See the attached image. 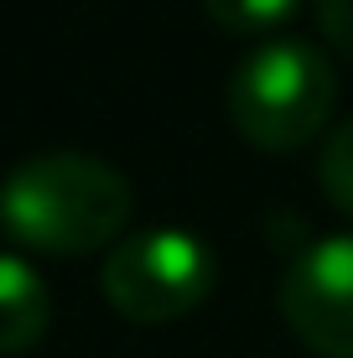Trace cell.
I'll return each mask as SVG.
<instances>
[{
  "mask_svg": "<svg viewBox=\"0 0 353 358\" xmlns=\"http://www.w3.org/2000/svg\"><path fill=\"white\" fill-rule=\"evenodd\" d=\"M130 224V182L83 151H42L0 187V229L36 255L115 250Z\"/></svg>",
  "mask_w": 353,
  "mask_h": 358,
  "instance_id": "cell-1",
  "label": "cell"
},
{
  "mask_svg": "<svg viewBox=\"0 0 353 358\" xmlns=\"http://www.w3.org/2000/svg\"><path fill=\"white\" fill-rule=\"evenodd\" d=\"M333 99H338V78L317 47L296 42V36H271L229 73L224 109L229 125L254 151L286 156L327 125Z\"/></svg>",
  "mask_w": 353,
  "mask_h": 358,
  "instance_id": "cell-2",
  "label": "cell"
},
{
  "mask_svg": "<svg viewBox=\"0 0 353 358\" xmlns=\"http://www.w3.org/2000/svg\"><path fill=\"white\" fill-rule=\"evenodd\" d=\"M218 265L213 250L187 229H136L104 255L99 286L104 301L115 306L125 322L161 327L177 317L198 312L213 296Z\"/></svg>",
  "mask_w": 353,
  "mask_h": 358,
  "instance_id": "cell-3",
  "label": "cell"
},
{
  "mask_svg": "<svg viewBox=\"0 0 353 358\" xmlns=\"http://www.w3.org/2000/svg\"><path fill=\"white\" fill-rule=\"evenodd\" d=\"M281 322L317 358H353V234H327L286 265Z\"/></svg>",
  "mask_w": 353,
  "mask_h": 358,
  "instance_id": "cell-4",
  "label": "cell"
},
{
  "mask_svg": "<svg viewBox=\"0 0 353 358\" xmlns=\"http://www.w3.org/2000/svg\"><path fill=\"white\" fill-rule=\"evenodd\" d=\"M52 322V291L21 255H0V353H27Z\"/></svg>",
  "mask_w": 353,
  "mask_h": 358,
  "instance_id": "cell-5",
  "label": "cell"
},
{
  "mask_svg": "<svg viewBox=\"0 0 353 358\" xmlns=\"http://www.w3.org/2000/svg\"><path fill=\"white\" fill-rule=\"evenodd\" d=\"M203 10L229 36H271L301 10V0H203Z\"/></svg>",
  "mask_w": 353,
  "mask_h": 358,
  "instance_id": "cell-6",
  "label": "cell"
},
{
  "mask_svg": "<svg viewBox=\"0 0 353 358\" xmlns=\"http://www.w3.org/2000/svg\"><path fill=\"white\" fill-rule=\"evenodd\" d=\"M317 182H322L327 203H333L343 218H353V115L327 135V145L317 156Z\"/></svg>",
  "mask_w": 353,
  "mask_h": 358,
  "instance_id": "cell-7",
  "label": "cell"
},
{
  "mask_svg": "<svg viewBox=\"0 0 353 358\" xmlns=\"http://www.w3.org/2000/svg\"><path fill=\"white\" fill-rule=\"evenodd\" d=\"M312 10H317V31L327 36V47L353 63V0H312Z\"/></svg>",
  "mask_w": 353,
  "mask_h": 358,
  "instance_id": "cell-8",
  "label": "cell"
},
{
  "mask_svg": "<svg viewBox=\"0 0 353 358\" xmlns=\"http://www.w3.org/2000/svg\"><path fill=\"white\" fill-rule=\"evenodd\" d=\"M0 234H6V229H0Z\"/></svg>",
  "mask_w": 353,
  "mask_h": 358,
  "instance_id": "cell-9",
  "label": "cell"
}]
</instances>
